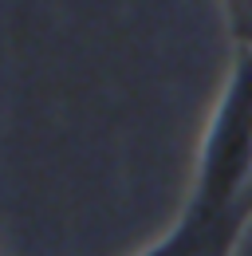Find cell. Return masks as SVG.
Segmentation results:
<instances>
[{
  "instance_id": "6da1fadb",
  "label": "cell",
  "mask_w": 252,
  "mask_h": 256,
  "mask_svg": "<svg viewBox=\"0 0 252 256\" xmlns=\"http://www.w3.org/2000/svg\"><path fill=\"white\" fill-rule=\"evenodd\" d=\"M252 197V52H236L197 150L186 209L220 217Z\"/></svg>"
},
{
  "instance_id": "7a4b0ae2",
  "label": "cell",
  "mask_w": 252,
  "mask_h": 256,
  "mask_svg": "<svg viewBox=\"0 0 252 256\" xmlns=\"http://www.w3.org/2000/svg\"><path fill=\"white\" fill-rule=\"evenodd\" d=\"M248 224H252V197L244 205H236L232 213H220V217L182 209L178 224L138 256H232Z\"/></svg>"
},
{
  "instance_id": "3957f363",
  "label": "cell",
  "mask_w": 252,
  "mask_h": 256,
  "mask_svg": "<svg viewBox=\"0 0 252 256\" xmlns=\"http://www.w3.org/2000/svg\"><path fill=\"white\" fill-rule=\"evenodd\" d=\"M220 16L236 52H252V0H220Z\"/></svg>"
}]
</instances>
